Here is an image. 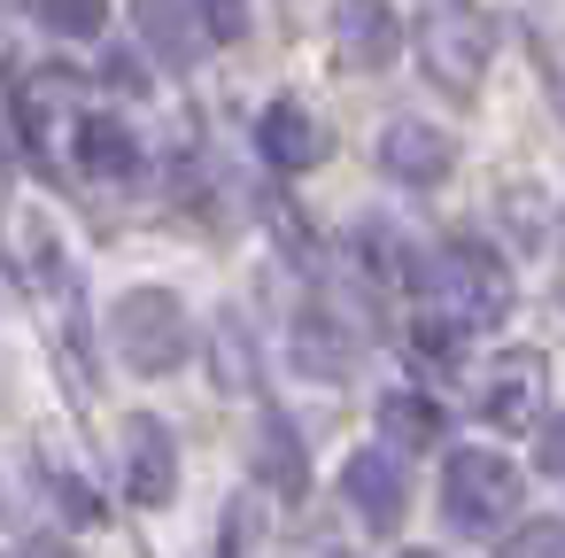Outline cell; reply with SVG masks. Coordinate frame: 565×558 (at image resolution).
<instances>
[{
	"label": "cell",
	"mask_w": 565,
	"mask_h": 558,
	"mask_svg": "<svg viewBox=\"0 0 565 558\" xmlns=\"http://www.w3.org/2000/svg\"><path fill=\"white\" fill-rule=\"evenodd\" d=\"M295 357H302L318 380H341V372H349V334H333L326 310H302V318H295Z\"/></svg>",
	"instance_id": "16"
},
{
	"label": "cell",
	"mask_w": 565,
	"mask_h": 558,
	"mask_svg": "<svg viewBox=\"0 0 565 558\" xmlns=\"http://www.w3.org/2000/svg\"><path fill=\"white\" fill-rule=\"evenodd\" d=\"M102 78H109V86H125V94H140V86H148V78H140V71H132V63H117V55H109V63H102Z\"/></svg>",
	"instance_id": "22"
},
{
	"label": "cell",
	"mask_w": 565,
	"mask_h": 558,
	"mask_svg": "<svg viewBox=\"0 0 565 558\" xmlns=\"http://www.w3.org/2000/svg\"><path fill=\"white\" fill-rule=\"evenodd\" d=\"M78 171L102 179V187L140 179V140H132V125H125V117H86V125H78Z\"/></svg>",
	"instance_id": "13"
},
{
	"label": "cell",
	"mask_w": 565,
	"mask_h": 558,
	"mask_svg": "<svg viewBox=\"0 0 565 558\" xmlns=\"http://www.w3.org/2000/svg\"><path fill=\"white\" fill-rule=\"evenodd\" d=\"M441 512L457 535H495L519 512V465L488 442H465L441 457Z\"/></svg>",
	"instance_id": "4"
},
{
	"label": "cell",
	"mask_w": 565,
	"mask_h": 558,
	"mask_svg": "<svg viewBox=\"0 0 565 558\" xmlns=\"http://www.w3.org/2000/svg\"><path fill=\"white\" fill-rule=\"evenodd\" d=\"M403 558H441V550H403Z\"/></svg>",
	"instance_id": "24"
},
{
	"label": "cell",
	"mask_w": 565,
	"mask_h": 558,
	"mask_svg": "<svg viewBox=\"0 0 565 558\" xmlns=\"http://www.w3.org/2000/svg\"><path fill=\"white\" fill-rule=\"evenodd\" d=\"M132 24H140V40L156 48L163 71H194L202 63L210 24H194V0H132Z\"/></svg>",
	"instance_id": "12"
},
{
	"label": "cell",
	"mask_w": 565,
	"mask_h": 558,
	"mask_svg": "<svg viewBox=\"0 0 565 558\" xmlns=\"http://www.w3.org/2000/svg\"><path fill=\"white\" fill-rule=\"evenodd\" d=\"M418 295H426V310L434 318H449V326H495V318H511V264L488 249V241H472V233H449V241H434L426 256H418Z\"/></svg>",
	"instance_id": "1"
},
{
	"label": "cell",
	"mask_w": 565,
	"mask_h": 558,
	"mask_svg": "<svg viewBox=\"0 0 565 558\" xmlns=\"http://www.w3.org/2000/svg\"><path fill=\"white\" fill-rule=\"evenodd\" d=\"M109 341H117L125 372L163 380V372H179V365H186L194 326H186V303H179L171 287H125V295H117V310H109Z\"/></svg>",
	"instance_id": "3"
},
{
	"label": "cell",
	"mask_w": 565,
	"mask_h": 558,
	"mask_svg": "<svg viewBox=\"0 0 565 558\" xmlns=\"http://www.w3.org/2000/svg\"><path fill=\"white\" fill-rule=\"evenodd\" d=\"M534 465H542V473H557V481H565V411H557V419H542V427H534Z\"/></svg>",
	"instance_id": "21"
},
{
	"label": "cell",
	"mask_w": 565,
	"mask_h": 558,
	"mask_svg": "<svg viewBox=\"0 0 565 558\" xmlns=\"http://www.w3.org/2000/svg\"><path fill=\"white\" fill-rule=\"evenodd\" d=\"M380 427H387L403 450H426V442H441V403L418 396V388H395V396L380 403Z\"/></svg>",
	"instance_id": "15"
},
{
	"label": "cell",
	"mask_w": 565,
	"mask_h": 558,
	"mask_svg": "<svg viewBox=\"0 0 565 558\" xmlns=\"http://www.w3.org/2000/svg\"><path fill=\"white\" fill-rule=\"evenodd\" d=\"M125 496L148 504V512L179 496V442H171V427L156 411H132L125 419Z\"/></svg>",
	"instance_id": "7"
},
{
	"label": "cell",
	"mask_w": 565,
	"mask_h": 558,
	"mask_svg": "<svg viewBox=\"0 0 565 558\" xmlns=\"http://www.w3.org/2000/svg\"><path fill=\"white\" fill-rule=\"evenodd\" d=\"M503 558H565V527H557V519H534Z\"/></svg>",
	"instance_id": "20"
},
{
	"label": "cell",
	"mask_w": 565,
	"mask_h": 558,
	"mask_svg": "<svg viewBox=\"0 0 565 558\" xmlns=\"http://www.w3.org/2000/svg\"><path fill=\"white\" fill-rule=\"evenodd\" d=\"M341 558H349V550H341Z\"/></svg>",
	"instance_id": "25"
},
{
	"label": "cell",
	"mask_w": 565,
	"mask_h": 558,
	"mask_svg": "<svg viewBox=\"0 0 565 558\" xmlns=\"http://www.w3.org/2000/svg\"><path fill=\"white\" fill-rule=\"evenodd\" d=\"M341 488H349V512H356L372 535H395L403 512H411V481H403V465H395L387 450H356V457L341 465Z\"/></svg>",
	"instance_id": "10"
},
{
	"label": "cell",
	"mask_w": 565,
	"mask_h": 558,
	"mask_svg": "<svg viewBox=\"0 0 565 558\" xmlns=\"http://www.w3.org/2000/svg\"><path fill=\"white\" fill-rule=\"evenodd\" d=\"M380 171L403 179V187H441L457 171V140L441 125H426V117H395L380 133Z\"/></svg>",
	"instance_id": "8"
},
{
	"label": "cell",
	"mask_w": 565,
	"mask_h": 558,
	"mask_svg": "<svg viewBox=\"0 0 565 558\" xmlns=\"http://www.w3.org/2000/svg\"><path fill=\"white\" fill-rule=\"evenodd\" d=\"M194 9H202L210 40H241L248 32V0H194Z\"/></svg>",
	"instance_id": "19"
},
{
	"label": "cell",
	"mask_w": 565,
	"mask_h": 558,
	"mask_svg": "<svg viewBox=\"0 0 565 558\" xmlns=\"http://www.w3.org/2000/svg\"><path fill=\"white\" fill-rule=\"evenodd\" d=\"M488 55H495V17L480 9V0H426V9H418V71L449 102L480 94Z\"/></svg>",
	"instance_id": "2"
},
{
	"label": "cell",
	"mask_w": 565,
	"mask_h": 558,
	"mask_svg": "<svg viewBox=\"0 0 565 558\" xmlns=\"http://www.w3.org/2000/svg\"><path fill=\"white\" fill-rule=\"evenodd\" d=\"M32 558H78V550H63V543H47V550H32Z\"/></svg>",
	"instance_id": "23"
},
{
	"label": "cell",
	"mask_w": 565,
	"mask_h": 558,
	"mask_svg": "<svg viewBox=\"0 0 565 558\" xmlns=\"http://www.w3.org/2000/svg\"><path fill=\"white\" fill-rule=\"evenodd\" d=\"M217 380H225V388H256V341H248L241 310L217 318Z\"/></svg>",
	"instance_id": "18"
},
{
	"label": "cell",
	"mask_w": 565,
	"mask_h": 558,
	"mask_svg": "<svg viewBox=\"0 0 565 558\" xmlns=\"http://www.w3.org/2000/svg\"><path fill=\"white\" fill-rule=\"evenodd\" d=\"M395 55H403V24L387 0H333V63L341 71L380 78Z\"/></svg>",
	"instance_id": "6"
},
{
	"label": "cell",
	"mask_w": 565,
	"mask_h": 558,
	"mask_svg": "<svg viewBox=\"0 0 565 558\" xmlns=\"http://www.w3.org/2000/svg\"><path fill=\"white\" fill-rule=\"evenodd\" d=\"M480 419L503 427V434L542 427V357H526V349L495 357V365L480 372Z\"/></svg>",
	"instance_id": "9"
},
{
	"label": "cell",
	"mask_w": 565,
	"mask_h": 558,
	"mask_svg": "<svg viewBox=\"0 0 565 558\" xmlns=\"http://www.w3.org/2000/svg\"><path fill=\"white\" fill-rule=\"evenodd\" d=\"M256 148H264V164H271V171L302 179L310 164H326V125H318L302 102H271V109L256 117Z\"/></svg>",
	"instance_id": "11"
},
{
	"label": "cell",
	"mask_w": 565,
	"mask_h": 558,
	"mask_svg": "<svg viewBox=\"0 0 565 558\" xmlns=\"http://www.w3.org/2000/svg\"><path fill=\"white\" fill-rule=\"evenodd\" d=\"M32 17H40L55 40H102L109 0H32Z\"/></svg>",
	"instance_id": "17"
},
{
	"label": "cell",
	"mask_w": 565,
	"mask_h": 558,
	"mask_svg": "<svg viewBox=\"0 0 565 558\" xmlns=\"http://www.w3.org/2000/svg\"><path fill=\"white\" fill-rule=\"evenodd\" d=\"M78 125H86V109H78V78H71V71H32V78H17V140H24L40 164H55V140L78 133Z\"/></svg>",
	"instance_id": "5"
},
{
	"label": "cell",
	"mask_w": 565,
	"mask_h": 558,
	"mask_svg": "<svg viewBox=\"0 0 565 558\" xmlns=\"http://www.w3.org/2000/svg\"><path fill=\"white\" fill-rule=\"evenodd\" d=\"M256 481L279 488V496H302L310 488V457L295 450V434H287L279 411H264V427H256Z\"/></svg>",
	"instance_id": "14"
}]
</instances>
